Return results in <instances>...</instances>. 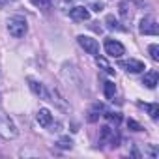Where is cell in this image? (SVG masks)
Masks as SVG:
<instances>
[{
  "instance_id": "obj_1",
  "label": "cell",
  "mask_w": 159,
  "mask_h": 159,
  "mask_svg": "<svg viewBox=\"0 0 159 159\" xmlns=\"http://www.w3.org/2000/svg\"><path fill=\"white\" fill-rule=\"evenodd\" d=\"M17 135H19V129H17L15 122L8 114L0 112V137L4 140H13Z\"/></svg>"
},
{
  "instance_id": "obj_2",
  "label": "cell",
  "mask_w": 159,
  "mask_h": 159,
  "mask_svg": "<svg viewBox=\"0 0 159 159\" xmlns=\"http://www.w3.org/2000/svg\"><path fill=\"white\" fill-rule=\"evenodd\" d=\"M6 26H8V32H10L13 38H23V36L26 34V30H28L26 19L21 17V15H13V17H10L8 23H6Z\"/></svg>"
},
{
  "instance_id": "obj_3",
  "label": "cell",
  "mask_w": 159,
  "mask_h": 159,
  "mask_svg": "<svg viewBox=\"0 0 159 159\" xmlns=\"http://www.w3.org/2000/svg\"><path fill=\"white\" fill-rule=\"evenodd\" d=\"M103 47H105V52L109 56H112V58H120V56L125 54V47L120 41H116V39H105Z\"/></svg>"
},
{
  "instance_id": "obj_4",
  "label": "cell",
  "mask_w": 159,
  "mask_h": 159,
  "mask_svg": "<svg viewBox=\"0 0 159 159\" xmlns=\"http://www.w3.org/2000/svg\"><path fill=\"white\" fill-rule=\"evenodd\" d=\"M77 41H79V45H81L88 54H94V56L99 54V43H98V39H94L90 36H79Z\"/></svg>"
},
{
  "instance_id": "obj_5",
  "label": "cell",
  "mask_w": 159,
  "mask_h": 159,
  "mask_svg": "<svg viewBox=\"0 0 159 159\" xmlns=\"http://www.w3.org/2000/svg\"><path fill=\"white\" fill-rule=\"evenodd\" d=\"M139 30H140V34H144V36H157V23H155V19L153 17H144L142 21H140V26H139Z\"/></svg>"
},
{
  "instance_id": "obj_6",
  "label": "cell",
  "mask_w": 159,
  "mask_h": 159,
  "mask_svg": "<svg viewBox=\"0 0 159 159\" xmlns=\"http://www.w3.org/2000/svg\"><path fill=\"white\" fill-rule=\"evenodd\" d=\"M120 67H122V69H125L127 73H140V71H144V69H146V67H144V62L135 60V58L122 60V62H120Z\"/></svg>"
},
{
  "instance_id": "obj_7",
  "label": "cell",
  "mask_w": 159,
  "mask_h": 159,
  "mask_svg": "<svg viewBox=\"0 0 159 159\" xmlns=\"http://www.w3.org/2000/svg\"><path fill=\"white\" fill-rule=\"evenodd\" d=\"M69 17L73 21H77V23H84V21L90 19V11L84 6H77V8H71L69 10Z\"/></svg>"
},
{
  "instance_id": "obj_8",
  "label": "cell",
  "mask_w": 159,
  "mask_h": 159,
  "mask_svg": "<svg viewBox=\"0 0 159 159\" xmlns=\"http://www.w3.org/2000/svg\"><path fill=\"white\" fill-rule=\"evenodd\" d=\"M101 140H103V142H109V144H112V146H118L120 137H118V133H116L114 129H111L109 125H105V127H101Z\"/></svg>"
},
{
  "instance_id": "obj_9",
  "label": "cell",
  "mask_w": 159,
  "mask_h": 159,
  "mask_svg": "<svg viewBox=\"0 0 159 159\" xmlns=\"http://www.w3.org/2000/svg\"><path fill=\"white\" fill-rule=\"evenodd\" d=\"M28 86H30V90H32L36 96H39L41 99H49V90H47L41 83L34 81V79H28Z\"/></svg>"
},
{
  "instance_id": "obj_10",
  "label": "cell",
  "mask_w": 159,
  "mask_h": 159,
  "mask_svg": "<svg viewBox=\"0 0 159 159\" xmlns=\"http://www.w3.org/2000/svg\"><path fill=\"white\" fill-rule=\"evenodd\" d=\"M157 81H159V73L155 71V69H150L148 73H144V77H142V84L146 86V88H155L157 86Z\"/></svg>"
},
{
  "instance_id": "obj_11",
  "label": "cell",
  "mask_w": 159,
  "mask_h": 159,
  "mask_svg": "<svg viewBox=\"0 0 159 159\" xmlns=\"http://www.w3.org/2000/svg\"><path fill=\"white\" fill-rule=\"evenodd\" d=\"M36 118H38V124L41 127H49L52 124V114H51L49 109H39L38 114H36Z\"/></svg>"
},
{
  "instance_id": "obj_12",
  "label": "cell",
  "mask_w": 159,
  "mask_h": 159,
  "mask_svg": "<svg viewBox=\"0 0 159 159\" xmlns=\"http://www.w3.org/2000/svg\"><path fill=\"white\" fill-rule=\"evenodd\" d=\"M103 111H105V109H103V105H101V103H94V105L90 107V111H88V116H86V120H88L90 124H94V122H98Z\"/></svg>"
},
{
  "instance_id": "obj_13",
  "label": "cell",
  "mask_w": 159,
  "mask_h": 159,
  "mask_svg": "<svg viewBox=\"0 0 159 159\" xmlns=\"http://www.w3.org/2000/svg\"><path fill=\"white\" fill-rule=\"evenodd\" d=\"M142 107L148 111V114H150L152 120H157V116H159V105H157V103H146V105H142Z\"/></svg>"
},
{
  "instance_id": "obj_14",
  "label": "cell",
  "mask_w": 159,
  "mask_h": 159,
  "mask_svg": "<svg viewBox=\"0 0 159 159\" xmlns=\"http://www.w3.org/2000/svg\"><path fill=\"white\" fill-rule=\"evenodd\" d=\"M103 92H105V98H107V99H112L114 94H116V86H114V83L107 81V83L103 84Z\"/></svg>"
},
{
  "instance_id": "obj_15",
  "label": "cell",
  "mask_w": 159,
  "mask_h": 159,
  "mask_svg": "<svg viewBox=\"0 0 159 159\" xmlns=\"http://www.w3.org/2000/svg\"><path fill=\"white\" fill-rule=\"evenodd\" d=\"M84 8H88V10H94V11H101L103 10V4L99 2V0H86V6Z\"/></svg>"
},
{
  "instance_id": "obj_16",
  "label": "cell",
  "mask_w": 159,
  "mask_h": 159,
  "mask_svg": "<svg viewBox=\"0 0 159 159\" xmlns=\"http://www.w3.org/2000/svg\"><path fill=\"white\" fill-rule=\"evenodd\" d=\"M105 23H107V26H109L111 30H124V28L120 26V23H118V21H116L112 15H109V17L105 19Z\"/></svg>"
},
{
  "instance_id": "obj_17",
  "label": "cell",
  "mask_w": 159,
  "mask_h": 159,
  "mask_svg": "<svg viewBox=\"0 0 159 159\" xmlns=\"http://www.w3.org/2000/svg\"><path fill=\"white\" fill-rule=\"evenodd\" d=\"M96 62H98V66H101V67H103V69H105L109 75H114V69H112V67L107 64V60H105V58H101V56H96Z\"/></svg>"
},
{
  "instance_id": "obj_18",
  "label": "cell",
  "mask_w": 159,
  "mask_h": 159,
  "mask_svg": "<svg viewBox=\"0 0 159 159\" xmlns=\"http://www.w3.org/2000/svg\"><path fill=\"white\" fill-rule=\"evenodd\" d=\"M30 2H32L36 8H39V10H49L51 4H52V0H30Z\"/></svg>"
},
{
  "instance_id": "obj_19",
  "label": "cell",
  "mask_w": 159,
  "mask_h": 159,
  "mask_svg": "<svg viewBox=\"0 0 159 159\" xmlns=\"http://www.w3.org/2000/svg\"><path fill=\"white\" fill-rule=\"evenodd\" d=\"M105 116H107V120H109L111 124H114V125H118V124L122 122V114H120V112H107Z\"/></svg>"
},
{
  "instance_id": "obj_20",
  "label": "cell",
  "mask_w": 159,
  "mask_h": 159,
  "mask_svg": "<svg viewBox=\"0 0 159 159\" xmlns=\"http://www.w3.org/2000/svg\"><path fill=\"white\" fill-rule=\"evenodd\" d=\"M148 52H150V56H152V60H159V45L157 43H153V45H150L148 47Z\"/></svg>"
},
{
  "instance_id": "obj_21",
  "label": "cell",
  "mask_w": 159,
  "mask_h": 159,
  "mask_svg": "<svg viewBox=\"0 0 159 159\" xmlns=\"http://www.w3.org/2000/svg\"><path fill=\"white\" fill-rule=\"evenodd\" d=\"M58 146L64 148V150H71V148H73V140H71L69 137H64V139L58 140Z\"/></svg>"
},
{
  "instance_id": "obj_22",
  "label": "cell",
  "mask_w": 159,
  "mask_h": 159,
  "mask_svg": "<svg viewBox=\"0 0 159 159\" xmlns=\"http://www.w3.org/2000/svg\"><path fill=\"white\" fill-rule=\"evenodd\" d=\"M127 129H131V131H142V125L139 122H135L133 118H129L127 120Z\"/></svg>"
},
{
  "instance_id": "obj_23",
  "label": "cell",
  "mask_w": 159,
  "mask_h": 159,
  "mask_svg": "<svg viewBox=\"0 0 159 159\" xmlns=\"http://www.w3.org/2000/svg\"><path fill=\"white\" fill-rule=\"evenodd\" d=\"M120 13H122V17L127 21V19H131V11H127V2H122L120 4Z\"/></svg>"
},
{
  "instance_id": "obj_24",
  "label": "cell",
  "mask_w": 159,
  "mask_h": 159,
  "mask_svg": "<svg viewBox=\"0 0 159 159\" xmlns=\"http://www.w3.org/2000/svg\"><path fill=\"white\" fill-rule=\"evenodd\" d=\"M8 2H10V0H0V8H2V6H6Z\"/></svg>"
}]
</instances>
